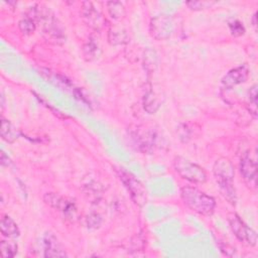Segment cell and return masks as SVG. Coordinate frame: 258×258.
<instances>
[{
    "mask_svg": "<svg viewBox=\"0 0 258 258\" xmlns=\"http://www.w3.org/2000/svg\"><path fill=\"white\" fill-rule=\"evenodd\" d=\"M213 172L221 194L229 203L235 205L237 202V196L233 182L235 170L232 162L226 157L217 159L213 166Z\"/></svg>",
    "mask_w": 258,
    "mask_h": 258,
    "instance_id": "1",
    "label": "cell"
},
{
    "mask_svg": "<svg viewBox=\"0 0 258 258\" xmlns=\"http://www.w3.org/2000/svg\"><path fill=\"white\" fill-rule=\"evenodd\" d=\"M180 197L188 209L200 215L210 216L215 210L216 202L214 198L197 187L183 186L180 190Z\"/></svg>",
    "mask_w": 258,
    "mask_h": 258,
    "instance_id": "2",
    "label": "cell"
},
{
    "mask_svg": "<svg viewBox=\"0 0 258 258\" xmlns=\"http://www.w3.org/2000/svg\"><path fill=\"white\" fill-rule=\"evenodd\" d=\"M174 170L184 179L191 183L202 184L207 180V174L205 170L198 164L189 161L188 159L176 156L173 159Z\"/></svg>",
    "mask_w": 258,
    "mask_h": 258,
    "instance_id": "3",
    "label": "cell"
},
{
    "mask_svg": "<svg viewBox=\"0 0 258 258\" xmlns=\"http://www.w3.org/2000/svg\"><path fill=\"white\" fill-rule=\"evenodd\" d=\"M118 173L132 201L140 207L144 206L147 201V194L143 183L134 174L124 168H119Z\"/></svg>",
    "mask_w": 258,
    "mask_h": 258,
    "instance_id": "4",
    "label": "cell"
},
{
    "mask_svg": "<svg viewBox=\"0 0 258 258\" xmlns=\"http://www.w3.org/2000/svg\"><path fill=\"white\" fill-rule=\"evenodd\" d=\"M229 224L232 232L236 238L243 244L248 246H255L257 242L256 232L249 228L237 214H232L229 216Z\"/></svg>",
    "mask_w": 258,
    "mask_h": 258,
    "instance_id": "5",
    "label": "cell"
},
{
    "mask_svg": "<svg viewBox=\"0 0 258 258\" xmlns=\"http://www.w3.org/2000/svg\"><path fill=\"white\" fill-rule=\"evenodd\" d=\"M173 18L167 14H160L153 17L149 24V31L152 37L158 40L169 38L173 31Z\"/></svg>",
    "mask_w": 258,
    "mask_h": 258,
    "instance_id": "6",
    "label": "cell"
},
{
    "mask_svg": "<svg viewBox=\"0 0 258 258\" xmlns=\"http://www.w3.org/2000/svg\"><path fill=\"white\" fill-rule=\"evenodd\" d=\"M43 202L50 208L61 212L66 217L70 219L75 218L77 214L76 204L55 192L45 194L43 196Z\"/></svg>",
    "mask_w": 258,
    "mask_h": 258,
    "instance_id": "7",
    "label": "cell"
},
{
    "mask_svg": "<svg viewBox=\"0 0 258 258\" xmlns=\"http://www.w3.org/2000/svg\"><path fill=\"white\" fill-rule=\"evenodd\" d=\"M249 76V69L247 66L242 64L230 70L222 79L221 85L224 90H229L241 83H244Z\"/></svg>",
    "mask_w": 258,
    "mask_h": 258,
    "instance_id": "8",
    "label": "cell"
},
{
    "mask_svg": "<svg viewBox=\"0 0 258 258\" xmlns=\"http://www.w3.org/2000/svg\"><path fill=\"white\" fill-rule=\"evenodd\" d=\"M240 171L248 187L255 189L257 180V165L248 154H245L241 159Z\"/></svg>",
    "mask_w": 258,
    "mask_h": 258,
    "instance_id": "9",
    "label": "cell"
},
{
    "mask_svg": "<svg viewBox=\"0 0 258 258\" xmlns=\"http://www.w3.org/2000/svg\"><path fill=\"white\" fill-rule=\"evenodd\" d=\"M43 256L44 257H66L67 253L57 240V238L51 233H45L42 239Z\"/></svg>",
    "mask_w": 258,
    "mask_h": 258,
    "instance_id": "10",
    "label": "cell"
},
{
    "mask_svg": "<svg viewBox=\"0 0 258 258\" xmlns=\"http://www.w3.org/2000/svg\"><path fill=\"white\" fill-rule=\"evenodd\" d=\"M82 15L90 27L94 29H99L102 25V16L100 12L95 8L92 2H84L82 6Z\"/></svg>",
    "mask_w": 258,
    "mask_h": 258,
    "instance_id": "11",
    "label": "cell"
},
{
    "mask_svg": "<svg viewBox=\"0 0 258 258\" xmlns=\"http://www.w3.org/2000/svg\"><path fill=\"white\" fill-rule=\"evenodd\" d=\"M0 134L2 139L8 143H13L20 135L19 131L12 125V123L3 117L1 118Z\"/></svg>",
    "mask_w": 258,
    "mask_h": 258,
    "instance_id": "12",
    "label": "cell"
},
{
    "mask_svg": "<svg viewBox=\"0 0 258 258\" xmlns=\"http://www.w3.org/2000/svg\"><path fill=\"white\" fill-rule=\"evenodd\" d=\"M0 230L3 236L8 238H14L19 236V229L17 224L7 215H4L1 218L0 222Z\"/></svg>",
    "mask_w": 258,
    "mask_h": 258,
    "instance_id": "13",
    "label": "cell"
},
{
    "mask_svg": "<svg viewBox=\"0 0 258 258\" xmlns=\"http://www.w3.org/2000/svg\"><path fill=\"white\" fill-rule=\"evenodd\" d=\"M107 9L110 16L115 20H121L126 15V10L124 5L118 1H111L107 3Z\"/></svg>",
    "mask_w": 258,
    "mask_h": 258,
    "instance_id": "14",
    "label": "cell"
},
{
    "mask_svg": "<svg viewBox=\"0 0 258 258\" xmlns=\"http://www.w3.org/2000/svg\"><path fill=\"white\" fill-rule=\"evenodd\" d=\"M108 39L111 44H121L126 43L128 41V35L125 30H121L120 28H111L108 33Z\"/></svg>",
    "mask_w": 258,
    "mask_h": 258,
    "instance_id": "15",
    "label": "cell"
},
{
    "mask_svg": "<svg viewBox=\"0 0 258 258\" xmlns=\"http://www.w3.org/2000/svg\"><path fill=\"white\" fill-rule=\"evenodd\" d=\"M143 106H144V109L150 114L154 113L159 108V102L152 92H148L147 94H145L144 100H143Z\"/></svg>",
    "mask_w": 258,
    "mask_h": 258,
    "instance_id": "16",
    "label": "cell"
},
{
    "mask_svg": "<svg viewBox=\"0 0 258 258\" xmlns=\"http://www.w3.org/2000/svg\"><path fill=\"white\" fill-rule=\"evenodd\" d=\"M0 249L4 258H12L17 253V245L11 241L2 240L0 242Z\"/></svg>",
    "mask_w": 258,
    "mask_h": 258,
    "instance_id": "17",
    "label": "cell"
},
{
    "mask_svg": "<svg viewBox=\"0 0 258 258\" xmlns=\"http://www.w3.org/2000/svg\"><path fill=\"white\" fill-rule=\"evenodd\" d=\"M98 45L93 39H90L84 46V54L87 59H93L98 55Z\"/></svg>",
    "mask_w": 258,
    "mask_h": 258,
    "instance_id": "18",
    "label": "cell"
},
{
    "mask_svg": "<svg viewBox=\"0 0 258 258\" xmlns=\"http://www.w3.org/2000/svg\"><path fill=\"white\" fill-rule=\"evenodd\" d=\"M229 27H230V30H231V32L234 36H240V35L244 34V32H245V28L239 20L230 21L229 22Z\"/></svg>",
    "mask_w": 258,
    "mask_h": 258,
    "instance_id": "19",
    "label": "cell"
},
{
    "mask_svg": "<svg viewBox=\"0 0 258 258\" xmlns=\"http://www.w3.org/2000/svg\"><path fill=\"white\" fill-rule=\"evenodd\" d=\"M214 4H215V2H210V1H188V2H186V5L191 10H201V9L209 8Z\"/></svg>",
    "mask_w": 258,
    "mask_h": 258,
    "instance_id": "20",
    "label": "cell"
},
{
    "mask_svg": "<svg viewBox=\"0 0 258 258\" xmlns=\"http://www.w3.org/2000/svg\"><path fill=\"white\" fill-rule=\"evenodd\" d=\"M101 222H102V219L97 214H91L87 218V225H88L89 228L96 229V228H98L101 225Z\"/></svg>",
    "mask_w": 258,
    "mask_h": 258,
    "instance_id": "21",
    "label": "cell"
},
{
    "mask_svg": "<svg viewBox=\"0 0 258 258\" xmlns=\"http://www.w3.org/2000/svg\"><path fill=\"white\" fill-rule=\"evenodd\" d=\"M249 96H250V101H252L254 106H256V99H257V86L256 85H253L252 88L250 89Z\"/></svg>",
    "mask_w": 258,
    "mask_h": 258,
    "instance_id": "22",
    "label": "cell"
},
{
    "mask_svg": "<svg viewBox=\"0 0 258 258\" xmlns=\"http://www.w3.org/2000/svg\"><path fill=\"white\" fill-rule=\"evenodd\" d=\"M10 163V160L8 158V156L5 155V152L2 151L1 152V164L2 165H8Z\"/></svg>",
    "mask_w": 258,
    "mask_h": 258,
    "instance_id": "23",
    "label": "cell"
},
{
    "mask_svg": "<svg viewBox=\"0 0 258 258\" xmlns=\"http://www.w3.org/2000/svg\"><path fill=\"white\" fill-rule=\"evenodd\" d=\"M255 18H256V14H254V15H253V24H254V25H256V21H255Z\"/></svg>",
    "mask_w": 258,
    "mask_h": 258,
    "instance_id": "24",
    "label": "cell"
}]
</instances>
